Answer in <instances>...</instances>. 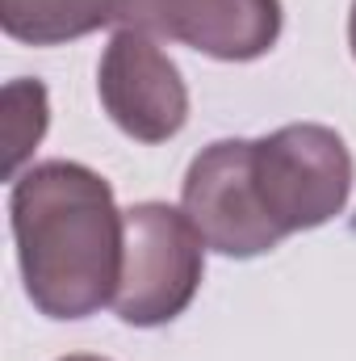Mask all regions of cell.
I'll return each instance as SVG.
<instances>
[{
  "label": "cell",
  "mask_w": 356,
  "mask_h": 361,
  "mask_svg": "<svg viewBox=\"0 0 356 361\" xmlns=\"http://www.w3.org/2000/svg\"><path fill=\"white\" fill-rule=\"evenodd\" d=\"M8 223L25 298L46 319H89L113 307L122 281L126 210L89 164L46 160L8 193Z\"/></svg>",
  "instance_id": "cell-1"
},
{
  "label": "cell",
  "mask_w": 356,
  "mask_h": 361,
  "mask_svg": "<svg viewBox=\"0 0 356 361\" xmlns=\"http://www.w3.org/2000/svg\"><path fill=\"white\" fill-rule=\"evenodd\" d=\"M356 164L340 130L323 122H289L265 139H248L252 210L281 248L298 231H314L344 214Z\"/></svg>",
  "instance_id": "cell-2"
},
{
  "label": "cell",
  "mask_w": 356,
  "mask_h": 361,
  "mask_svg": "<svg viewBox=\"0 0 356 361\" xmlns=\"http://www.w3.org/2000/svg\"><path fill=\"white\" fill-rule=\"evenodd\" d=\"M201 277L205 240L193 219L168 202H134L126 210V248L113 315L130 328H164L189 311Z\"/></svg>",
  "instance_id": "cell-3"
},
{
  "label": "cell",
  "mask_w": 356,
  "mask_h": 361,
  "mask_svg": "<svg viewBox=\"0 0 356 361\" xmlns=\"http://www.w3.org/2000/svg\"><path fill=\"white\" fill-rule=\"evenodd\" d=\"M96 97L109 122L134 143H168L189 122V89L160 38L117 30L96 63Z\"/></svg>",
  "instance_id": "cell-4"
},
{
  "label": "cell",
  "mask_w": 356,
  "mask_h": 361,
  "mask_svg": "<svg viewBox=\"0 0 356 361\" xmlns=\"http://www.w3.org/2000/svg\"><path fill=\"white\" fill-rule=\"evenodd\" d=\"M122 30L180 42L218 63L265 59L285 30L281 0H122Z\"/></svg>",
  "instance_id": "cell-5"
},
{
  "label": "cell",
  "mask_w": 356,
  "mask_h": 361,
  "mask_svg": "<svg viewBox=\"0 0 356 361\" xmlns=\"http://www.w3.org/2000/svg\"><path fill=\"white\" fill-rule=\"evenodd\" d=\"M122 21V0H0V25L25 47H63Z\"/></svg>",
  "instance_id": "cell-6"
},
{
  "label": "cell",
  "mask_w": 356,
  "mask_h": 361,
  "mask_svg": "<svg viewBox=\"0 0 356 361\" xmlns=\"http://www.w3.org/2000/svg\"><path fill=\"white\" fill-rule=\"evenodd\" d=\"M51 122V101L42 80H8L4 85V114H0V135H4V177L17 180L21 164L34 156Z\"/></svg>",
  "instance_id": "cell-7"
},
{
  "label": "cell",
  "mask_w": 356,
  "mask_h": 361,
  "mask_svg": "<svg viewBox=\"0 0 356 361\" xmlns=\"http://www.w3.org/2000/svg\"><path fill=\"white\" fill-rule=\"evenodd\" d=\"M348 47H352V59H356V0H352V13H348Z\"/></svg>",
  "instance_id": "cell-8"
},
{
  "label": "cell",
  "mask_w": 356,
  "mask_h": 361,
  "mask_svg": "<svg viewBox=\"0 0 356 361\" xmlns=\"http://www.w3.org/2000/svg\"><path fill=\"white\" fill-rule=\"evenodd\" d=\"M59 361H109V357H96V353H68V357Z\"/></svg>",
  "instance_id": "cell-9"
}]
</instances>
